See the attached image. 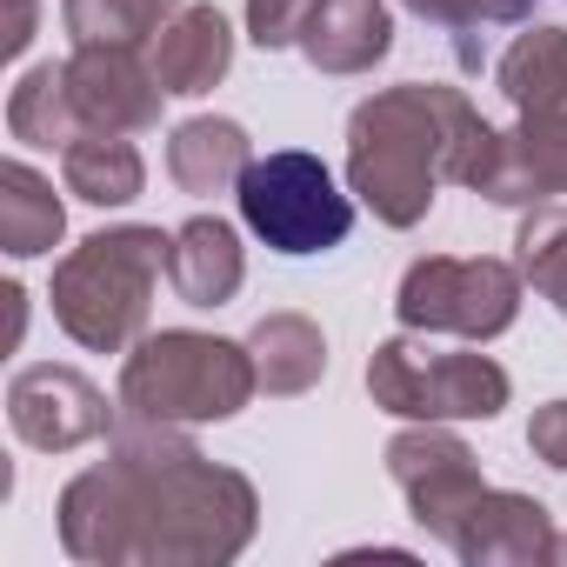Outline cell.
Listing matches in <instances>:
<instances>
[{
  "label": "cell",
  "mask_w": 567,
  "mask_h": 567,
  "mask_svg": "<svg viewBox=\"0 0 567 567\" xmlns=\"http://www.w3.org/2000/svg\"><path fill=\"white\" fill-rule=\"evenodd\" d=\"M54 514L61 547L87 567H227L260 527V494L207 461L187 427L121 408L107 461L81 467Z\"/></svg>",
  "instance_id": "6da1fadb"
},
{
  "label": "cell",
  "mask_w": 567,
  "mask_h": 567,
  "mask_svg": "<svg viewBox=\"0 0 567 567\" xmlns=\"http://www.w3.org/2000/svg\"><path fill=\"white\" fill-rule=\"evenodd\" d=\"M494 134L501 127H487L461 87H441V81L381 87L348 114V194L381 227L408 234L427 220L447 181L474 187Z\"/></svg>",
  "instance_id": "7a4b0ae2"
},
{
  "label": "cell",
  "mask_w": 567,
  "mask_h": 567,
  "mask_svg": "<svg viewBox=\"0 0 567 567\" xmlns=\"http://www.w3.org/2000/svg\"><path fill=\"white\" fill-rule=\"evenodd\" d=\"M167 260H174V234L141 227V220L74 240L54 260V295H48L61 334L87 354H127L147 334Z\"/></svg>",
  "instance_id": "3957f363"
},
{
  "label": "cell",
  "mask_w": 567,
  "mask_h": 567,
  "mask_svg": "<svg viewBox=\"0 0 567 567\" xmlns=\"http://www.w3.org/2000/svg\"><path fill=\"white\" fill-rule=\"evenodd\" d=\"M254 394H260V374L247 341H220L200 328L141 334L121 361V408L147 421L207 427V421H234Z\"/></svg>",
  "instance_id": "277c9868"
},
{
  "label": "cell",
  "mask_w": 567,
  "mask_h": 567,
  "mask_svg": "<svg viewBox=\"0 0 567 567\" xmlns=\"http://www.w3.org/2000/svg\"><path fill=\"white\" fill-rule=\"evenodd\" d=\"M368 394L381 414L394 421H494L514 394L507 368L481 348L447 354L434 348V334H388L368 361Z\"/></svg>",
  "instance_id": "5b68a950"
},
{
  "label": "cell",
  "mask_w": 567,
  "mask_h": 567,
  "mask_svg": "<svg viewBox=\"0 0 567 567\" xmlns=\"http://www.w3.org/2000/svg\"><path fill=\"white\" fill-rule=\"evenodd\" d=\"M240 227L274 254H328L354 234V194H341L334 167L308 147H280L240 181Z\"/></svg>",
  "instance_id": "8992f818"
},
{
  "label": "cell",
  "mask_w": 567,
  "mask_h": 567,
  "mask_svg": "<svg viewBox=\"0 0 567 567\" xmlns=\"http://www.w3.org/2000/svg\"><path fill=\"white\" fill-rule=\"evenodd\" d=\"M520 288H527V274L514 260L421 254L394 288V321L414 328V334H454V341L487 348L520 321Z\"/></svg>",
  "instance_id": "52a82bcc"
},
{
  "label": "cell",
  "mask_w": 567,
  "mask_h": 567,
  "mask_svg": "<svg viewBox=\"0 0 567 567\" xmlns=\"http://www.w3.org/2000/svg\"><path fill=\"white\" fill-rule=\"evenodd\" d=\"M388 481L401 487L408 514L447 547L467 520V507L487 494L481 481V461L474 447L454 434V421H408L394 441H388Z\"/></svg>",
  "instance_id": "ba28073f"
},
{
  "label": "cell",
  "mask_w": 567,
  "mask_h": 567,
  "mask_svg": "<svg viewBox=\"0 0 567 567\" xmlns=\"http://www.w3.org/2000/svg\"><path fill=\"white\" fill-rule=\"evenodd\" d=\"M121 421V401H107L81 368H54L34 361L8 381V427L34 447V454H74L107 441Z\"/></svg>",
  "instance_id": "9c48e42d"
},
{
  "label": "cell",
  "mask_w": 567,
  "mask_h": 567,
  "mask_svg": "<svg viewBox=\"0 0 567 567\" xmlns=\"http://www.w3.org/2000/svg\"><path fill=\"white\" fill-rule=\"evenodd\" d=\"M68 87L74 107L94 134H147L161 127V74L154 61H141L134 48H74L68 54Z\"/></svg>",
  "instance_id": "30bf717a"
},
{
  "label": "cell",
  "mask_w": 567,
  "mask_h": 567,
  "mask_svg": "<svg viewBox=\"0 0 567 567\" xmlns=\"http://www.w3.org/2000/svg\"><path fill=\"white\" fill-rule=\"evenodd\" d=\"M554 514L534 501V494H514V487H487L461 534L447 540V554L461 567H554Z\"/></svg>",
  "instance_id": "8fae6325"
},
{
  "label": "cell",
  "mask_w": 567,
  "mask_h": 567,
  "mask_svg": "<svg viewBox=\"0 0 567 567\" xmlns=\"http://www.w3.org/2000/svg\"><path fill=\"white\" fill-rule=\"evenodd\" d=\"M394 54V14L388 0H315V14L301 28V61L315 74H374Z\"/></svg>",
  "instance_id": "7c38bea8"
},
{
  "label": "cell",
  "mask_w": 567,
  "mask_h": 567,
  "mask_svg": "<svg viewBox=\"0 0 567 567\" xmlns=\"http://www.w3.org/2000/svg\"><path fill=\"white\" fill-rule=\"evenodd\" d=\"M147 61H154V74H161L167 94L200 101V94H214V87L227 81V68H234V28H227L220 8L194 0V8H181V14L147 41Z\"/></svg>",
  "instance_id": "4fadbf2b"
},
{
  "label": "cell",
  "mask_w": 567,
  "mask_h": 567,
  "mask_svg": "<svg viewBox=\"0 0 567 567\" xmlns=\"http://www.w3.org/2000/svg\"><path fill=\"white\" fill-rule=\"evenodd\" d=\"M167 280H174V295L200 315L227 308L240 295V280H247V247H240V227L220 220V214H194L174 227V260H167Z\"/></svg>",
  "instance_id": "5bb4252c"
},
{
  "label": "cell",
  "mask_w": 567,
  "mask_h": 567,
  "mask_svg": "<svg viewBox=\"0 0 567 567\" xmlns=\"http://www.w3.org/2000/svg\"><path fill=\"white\" fill-rule=\"evenodd\" d=\"M247 167H254V141H247V127L227 121V114H194V121H181V127L167 134V174H174V187L194 194V200L240 194Z\"/></svg>",
  "instance_id": "9a60e30c"
},
{
  "label": "cell",
  "mask_w": 567,
  "mask_h": 567,
  "mask_svg": "<svg viewBox=\"0 0 567 567\" xmlns=\"http://www.w3.org/2000/svg\"><path fill=\"white\" fill-rule=\"evenodd\" d=\"M247 354H254L260 394H274V401H295V394L321 388V374H328V334L308 315H260L247 334Z\"/></svg>",
  "instance_id": "2e32d148"
},
{
  "label": "cell",
  "mask_w": 567,
  "mask_h": 567,
  "mask_svg": "<svg viewBox=\"0 0 567 567\" xmlns=\"http://www.w3.org/2000/svg\"><path fill=\"white\" fill-rule=\"evenodd\" d=\"M68 240V207L54 194V181L28 161L0 167V247L14 260H41Z\"/></svg>",
  "instance_id": "e0dca14e"
},
{
  "label": "cell",
  "mask_w": 567,
  "mask_h": 567,
  "mask_svg": "<svg viewBox=\"0 0 567 567\" xmlns=\"http://www.w3.org/2000/svg\"><path fill=\"white\" fill-rule=\"evenodd\" d=\"M8 134L21 147H48V154H68L87 121L74 107V87H68V61H48V68H28L8 94Z\"/></svg>",
  "instance_id": "ac0fdd59"
},
{
  "label": "cell",
  "mask_w": 567,
  "mask_h": 567,
  "mask_svg": "<svg viewBox=\"0 0 567 567\" xmlns=\"http://www.w3.org/2000/svg\"><path fill=\"white\" fill-rule=\"evenodd\" d=\"M494 87L507 94L514 114L567 107V28L534 21L527 34H514V48L494 61Z\"/></svg>",
  "instance_id": "d6986e66"
},
{
  "label": "cell",
  "mask_w": 567,
  "mask_h": 567,
  "mask_svg": "<svg viewBox=\"0 0 567 567\" xmlns=\"http://www.w3.org/2000/svg\"><path fill=\"white\" fill-rule=\"evenodd\" d=\"M61 181H68V194L74 200H87V207H127V200H141V187H147V161H141V147L127 141V134H81L68 154H61Z\"/></svg>",
  "instance_id": "ffe728a7"
},
{
  "label": "cell",
  "mask_w": 567,
  "mask_h": 567,
  "mask_svg": "<svg viewBox=\"0 0 567 567\" xmlns=\"http://www.w3.org/2000/svg\"><path fill=\"white\" fill-rule=\"evenodd\" d=\"M187 0H61V28L74 48H147Z\"/></svg>",
  "instance_id": "44dd1931"
},
{
  "label": "cell",
  "mask_w": 567,
  "mask_h": 567,
  "mask_svg": "<svg viewBox=\"0 0 567 567\" xmlns=\"http://www.w3.org/2000/svg\"><path fill=\"white\" fill-rule=\"evenodd\" d=\"M414 21H427L434 34H447L454 61L474 74L481 68V34L494 28H527L534 21V0H401Z\"/></svg>",
  "instance_id": "7402d4cb"
},
{
  "label": "cell",
  "mask_w": 567,
  "mask_h": 567,
  "mask_svg": "<svg viewBox=\"0 0 567 567\" xmlns=\"http://www.w3.org/2000/svg\"><path fill=\"white\" fill-rule=\"evenodd\" d=\"M514 267L527 274V288L540 301H554V315L567 321V207H527L520 214Z\"/></svg>",
  "instance_id": "603a6c76"
},
{
  "label": "cell",
  "mask_w": 567,
  "mask_h": 567,
  "mask_svg": "<svg viewBox=\"0 0 567 567\" xmlns=\"http://www.w3.org/2000/svg\"><path fill=\"white\" fill-rule=\"evenodd\" d=\"M507 134H514V147L527 154V167L540 174V187H547V194H567V107L520 114Z\"/></svg>",
  "instance_id": "cb8c5ba5"
},
{
  "label": "cell",
  "mask_w": 567,
  "mask_h": 567,
  "mask_svg": "<svg viewBox=\"0 0 567 567\" xmlns=\"http://www.w3.org/2000/svg\"><path fill=\"white\" fill-rule=\"evenodd\" d=\"M308 14H315V0H247V41H254L260 54L301 48Z\"/></svg>",
  "instance_id": "d4e9b609"
},
{
  "label": "cell",
  "mask_w": 567,
  "mask_h": 567,
  "mask_svg": "<svg viewBox=\"0 0 567 567\" xmlns=\"http://www.w3.org/2000/svg\"><path fill=\"white\" fill-rule=\"evenodd\" d=\"M527 447H534V461H547L554 474H567V401L534 408V421H527Z\"/></svg>",
  "instance_id": "484cf974"
},
{
  "label": "cell",
  "mask_w": 567,
  "mask_h": 567,
  "mask_svg": "<svg viewBox=\"0 0 567 567\" xmlns=\"http://www.w3.org/2000/svg\"><path fill=\"white\" fill-rule=\"evenodd\" d=\"M34 28H41V8H34V0H0V54H8V61L28 54Z\"/></svg>",
  "instance_id": "4316f807"
},
{
  "label": "cell",
  "mask_w": 567,
  "mask_h": 567,
  "mask_svg": "<svg viewBox=\"0 0 567 567\" xmlns=\"http://www.w3.org/2000/svg\"><path fill=\"white\" fill-rule=\"evenodd\" d=\"M554 560H560V567H567V534H560V540H554Z\"/></svg>",
  "instance_id": "83f0119b"
}]
</instances>
